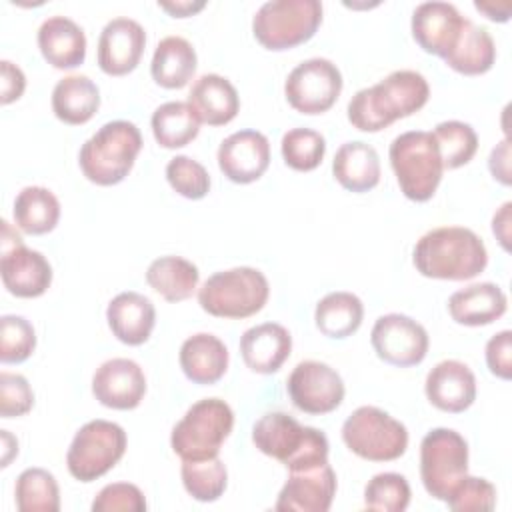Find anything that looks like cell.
<instances>
[{
  "mask_svg": "<svg viewBox=\"0 0 512 512\" xmlns=\"http://www.w3.org/2000/svg\"><path fill=\"white\" fill-rule=\"evenodd\" d=\"M430 96L426 78L416 70H394L370 88L358 90L348 102V120L362 132H378L398 118L418 112Z\"/></svg>",
  "mask_w": 512,
  "mask_h": 512,
  "instance_id": "obj_1",
  "label": "cell"
},
{
  "mask_svg": "<svg viewBox=\"0 0 512 512\" xmlns=\"http://www.w3.org/2000/svg\"><path fill=\"white\" fill-rule=\"evenodd\" d=\"M412 262L426 278L470 280L488 264L482 238L464 226H440L426 232L414 246Z\"/></svg>",
  "mask_w": 512,
  "mask_h": 512,
  "instance_id": "obj_2",
  "label": "cell"
},
{
  "mask_svg": "<svg viewBox=\"0 0 512 512\" xmlns=\"http://www.w3.org/2000/svg\"><path fill=\"white\" fill-rule=\"evenodd\" d=\"M254 446L282 462L290 472L328 462V438L322 430L302 426L286 412H268L252 428Z\"/></svg>",
  "mask_w": 512,
  "mask_h": 512,
  "instance_id": "obj_3",
  "label": "cell"
},
{
  "mask_svg": "<svg viewBox=\"0 0 512 512\" xmlns=\"http://www.w3.org/2000/svg\"><path fill=\"white\" fill-rule=\"evenodd\" d=\"M142 150V134L128 120H112L100 126L80 148L78 164L82 174L98 184L122 182Z\"/></svg>",
  "mask_w": 512,
  "mask_h": 512,
  "instance_id": "obj_4",
  "label": "cell"
},
{
  "mask_svg": "<svg viewBox=\"0 0 512 512\" xmlns=\"http://www.w3.org/2000/svg\"><path fill=\"white\" fill-rule=\"evenodd\" d=\"M398 186L408 200L426 202L442 180V158L432 132L410 130L396 136L388 150Z\"/></svg>",
  "mask_w": 512,
  "mask_h": 512,
  "instance_id": "obj_5",
  "label": "cell"
},
{
  "mask_svg": "<svg viewBox=\"0 0 512 512\" xmlns=\"http://www.w3.org/2000/svg\"><path fill=\"white\" fill-rule=\"evenodd\" d=\"M270 296L266 276L250 266H238L212 274L198 290V304L218 318H248L260 312Z\"/></svg>",
  "mask_w": 512,
  "mask_h": 512,
  "instance_id": "obj_6",
  "label": "cell"
},
{
  "mask_svg": "<svg viewBox=\"0 0 512 512\" xmlns=\"http://www.w3.org/2000/svg\"><path fill=\"white\" fill-rule=\"evenodd\" d=\"M234 426L232 408L220 398H204L192 404L172 428L170 446L182 460H206L220 452Z\"/></svg>",
  "mask_w": 512,
  "mask_h": 512,
  "instance_id": "obj_7",
  "label": "cell"
},
{
  "mask_svg": "<svg viewBox=\"0 0 512 512\" xmlns=\"http://www.w3.org/2000/svg\"><path fill=\"white\" fill-rule=\"evenodd\" d=\"M322 22L318 0H270L264 2L254 18V38L268 50H290L308 42Z\"/></svg>",
  "mask_w": 512,
  "mask_h": 512,
  "instance_id": "obj_8",
  "label": "cell"
},
{
  "mask_svg": "<svg viewBox=\"0 0 512 512\" xmlns=\"http://www.w3.org/2000/svg\"><path fill=\"white\" fill-rule=\"evenodd\" d=\"M342 440L350 452L370 462H390L408 448L406 426L376 406L356 408L342 424Z\"/></svg>",
  "mask_w": 512,
  "mask_h": 512,
  "instance_id": "obj_9",
  "label": "cell"
},
{
  "mask_svg": "<svg viewBox=\"0 0 512 512\" xmlns=\"http://www.w3.org/2000/svg\"><path fill=\"white\" fill-rule=\"evenodd\" d=\"M126 432L110 420H90L72 438L66 466L72 478L92 482L112 470L126 452Z\"/></svg>",
  "mask_w": 512,
  "mask_h": 512,
  "instance_id": "obj_10",
  "label": "cell"
},
{
  "mask_svg": "<svg viewBox=\"0 0 512 512\" xmlns=\"http://www.w3.org/2000/svg\"><path fill=\"white\" fill-rule=\"evenodd\" d=\"M468 474V444L452 428H434L420 442V478L426 492L446 500L450 490Z\"/></svg>",
  "mask_w": 512,
  "mask_h": 512,
  "instance_id": "obj_11",
  "label": "cell"
},
{
  "mask_svg": "<svg viewBox=\"0 0 512 512\" xmlns=\"http://www.w3.org/2000/svg\"><path fill=\"white\" fill-rule=\"evenodd\" d=\"M0 274L4 288L18 298L42 296L52 282V266L38 250L26 248L20 234L2 220Z\"/></svg>",
  "mask_w": 512,
  "mask_h": 512,
  "instance_id": "obj_12",
  "label": "cell"
},
{
  "mask_svg": "<svg viewBox=\"0 0 512 512\" xmlns=\"http://www.w3.org/2000/svg\"><path fill=\"white\" fill-rule=\"evenodd\" d=\"M342 92V74L326 58H308L288 74L284 94L288 104L302 114H322L330 110Z\"/></svg>",
  "mask_w": 512,
  "mask_h": 512,
  "instance_id": "obj_13",
  "label": "cell"
},
{
  "mask_svg": "<svg viewBox=\"0 0 512 512\" xmlns=\"http://www.w3.org/2000/svg\"><path fill=\"white\" fill-rule=\"evenodd\" d=\"M370 342L380 360L392 366L408 368L426 358L428 334L420 322L406 314L380 316L370 332Z\"/></svg>",
  "mask_w": 512,
  "mask_h": 512,
  "instance_id": "obj_14",
  "label": "cell"
},
{
  "mask_svg": "<svg viewBox=\"0 0 512 512\" xmlns=\"http://www.w3.org/2000/svg\"><path fill=\"white\" fill-rule=\"evenodd\" d=\"M292 404L306 414H328L344 400V382L340 374L318 360H304L294 366L286 380Z\"/></svg>",
  "mask_w": 512,
  "mask_h": 512,
  "instance_id": "obj_15",
  "label": "cell"
},
{
  "mask_svg": "<svg viewBox=\"0 0 512 512\" xmlns=\"http://www.w3.org/2000/svg\"><path fill=\"white\" fill-rule=\"evenodd\" d=\"M468 18H464L458 8L450 2H422L412 12V36L416 44L442 60L456 46L462 28Z\"/></svg>",
  "mask_w": 512,
  "mask_h": 512,
  "instance_id": "obj_16",
  "label": "cell"
},
{
  "mask_svg": "<svg viewBox=\"0 0 512 512\" xmlns=\"http://www.w3.org/2000/svg\"><path fill=\"white\" fill-rule=\"evenodd\" d=\"M92 394L106 408L132 410L146 394V376L130 358L106 360L92 376Z\"/></svg>",
  "mask_w": 512,
  "mask_h": 512,
  "instance_id": "obj_17",
  "label": "cell"
},
{
  "mask_svg": "<svg viewBox=\"0 0 512 512\" xmlns=\"http://www.w3.org/2000/svg\"><path fill=\"white\" fill-rule=\"evenodd\" d=\"M270 164V142L258 130H238L218 146V166L236 184L258 180Z\"/></svg>",
  "mask_w": 512,
  "mask_h": 512,
  "instance_id": "obj_18",
  "label": "cell"
},
{
  "mask_svg": "<svg viewBox=\"0 0 512 512\" xmlns=\"http://www.w3.org/2000/svg\"><path fill=\"white\" fill-rule=\"evenodd\" d=\"M334 494L336 472L328 462H324L314 468L290 472L274 508L280 512H328Z\"/></svg>",
  "mask_w": 512,
  "mask_h": 512,
  "instance_id": "obj_19",
  "label": "cell"
},
{
  "mask_svg": "<svg viewBox=\"0 0 512 512\" xmlns=\"http://www.w3.org/2000/svg\"><path fill=\"white\" fill-rule=\"evenodd\" d=\"M146 32L132 18L110 20L98 38V66L108 76H124L132 72L144 52Z\"/></svg>",
  "mask_w": 512,
  "mask_h": 512,
  "instance_id": "obj_20",
  "label": "cell"
},
{
  "mask_svg": "<svg viewBox=\"0 0 512 512\" xmlns=\"http://www.w3.org/2000/svg\"><path fill=\"white\" fill-rule=\"evenodd\" d=\"M424 392L438 410L458 414L476 400V376L460 360H442L428 372Z\"/></svg>",
  "mask_w": 512,
  "mask_h": 512,
  "instance_id": "obj_21",
  "label": "cell"
},
{
  "mask_svg": "<svg viewBox=\"0 0 512 512\" xmlns=\"http://www.w3.org/2000/svg\"><path fill=\"white\" fill-rule=\"evenodd\" d=\"M292 350L290 332L276 322H264L248 328L240 338L244 364L256 374H274L288 360Z\"/></svg>",
  "mask_w": 512,
  "mask_h": 512,
  "instance_id": "obj_22",
  "label": "cell"
},
{
  "mask_svg": "<svg viewBox=\"0 0 512 512\" xmlns=\"http://www.w3.org/2000/svg\"><path fill=\"white\" fill-rule=\"evenodd\" d=\"M106 320L112 330V334L128 344V346H140L144 344L156 324V310L150 298L138 292H120L116 294L108 308H106Z\"/></svg>",
  "mask_w": 512,
  "mask_h": 512,
  "instance_id": "obj_23",
  "label": "cell"
},
{
  "mask_svg": "<svg viewBox=\"0 0 512 512\" xmlns=\"http://www.w3.org/2000/svg\"><path fill=\"white\" fill-rule=\"evenodd\" d=\"M38 48L54 68L72 70L86 58V36L72 18L50 16L38 28Z\"/></svg>",
  "mask_w": 512,
  "mask_h": 512,
  "instance_id": "obj_24",
  "label": "cell"
},
{
  "mask_svg": "<svg viewBox=\"0 0 512 512\" xmlns=\"http://www.w3.org/2000/svg\"><path fill=\"white\" fill-rule=\"evenodd\" d=\"M188 104L200 122L224 126L236 118L240 98L234 84L220 74H202L190 88Z\"/></svg>",
  "mask_w": 512,
  "mask_h": 512,
  "instance_id": "obj_25",
  "label": "cell"
},
{
  "mask_svg": "<svg viewBox=\"0 0 512 512\" xmlns=\"http://www.w3.org/2000/svg\"><path fill=\"white\" fill-rule=\"evenodd\" d=\"M508 298L504 290L492 282L470 284L456 290L448 298L450 318L464 326H486L504 316Z\"/></svg>",
  "mask_w": 512,
  "mask_h": 512,
  "instance_id": "obj_26",
  "label": "cell"
},
{
  "mask_svg": "<svg viewBox=\"0 0 512 512\" xmlns=\"http://www.w3.org/2000/svg\"><path fill=\"white\" fill-rule=\"evenodd\" d=\"M180 368L194 384H214L228 368V348L208 332H198L186 338L180 346Z\"/></svg>",
  "mask_w": 512,
  "mask_h": 512,
  "instance_id": "obj_27",
  "label": "cell"
},
{
  "mask_svg": "<svg viewBox=\"0 0 512 512\" xmlns=\"http://www.w3.org/2000/svg\"><path fill=\"white\" fill-rule=\"evenodd\" d=\"M332 172L338 184L350 192H368L380 182L378 152L362 142H344L332 160Z\"/></svg>",
  "mask_w": 512,
  "mask_h": 512,
  "instance_id": "obj_28",
  "label": "cell"
},
{
  "mask_svg": "<svg viewBox=\"0 0 512 512\" xmlns=\"http://www.w3.org/2000/svg\"><path fill=\"white\" fill-rule=\"evenodd\" d=\"M196 62V50L186 38L166 36L156 44L150 72L162 88H184L196 72Z\"/></svg>",
  "mask_w": 512,
  "mask_h": 512,
  "instance_id": "obj_29",
  "label": "cell"
},
{
  "mask_svg": "<svg viewBox=\"0 0 512 512\" xmlns=\"http://www.w3.org/2000/svg\"><path fill=\"white\" fill-rule=\"evenodd\" d=\"M100 108L98 86L82 74L64 76L52 90V110L58 120L70 126L86 124Z\"/></svg>",
  "mask_w": 512,
  "mask_h": 512,
  "instance_id": "obj_30",
  "label": "cell"
},
{
  "mask_svg": "<svg viewBox=\"0 0 512 512\" xmlns=\"http://www.w3.org/2000/svg\"><path fill=\"white\" fill-rule=\"evenodd\" d=\"M198 268L182 256H160L146 270L148 286L168 302H182L198 288Z\"/></svg>",
  "mask_w": 512,
  "mask_h": 512,
  "instance_id": "obj_31",
  "label": "cell"
},
{
  "mask_svg": "<svg viewBox=\"0 0 512 512\" xmlns=\"http://www.w3.org/2000/svg\"><path fill=\"white\" fill-rule=\"evenodd\" d=\"M496 60V44L492 34L484 26H476L472 20H466L462 34L444 62L466 76H478L492 68Z\"/></svg>",
  "mask_w": 512,
  "mask_h": 512,
  "instance_id": "obj_32",
  "label": "cell"
},
{
  "mask_svg": "<svg viewBox=\"0 0 512 512\" xmlns=\"http://www.w3.org/2000/svg\"><path fill=\"white\" fill-rule=\"evenodd\" d=\"M14 224L32 236L46 234L60 220V202L52 190L44 186H26L14 200Z\"/></svg>",
  "mask_w": 512,
  "mask_h": 512,
  "instance_id": "obj_33",
  "label": "cell"
},
{
  "mask_svg": "<svg viewBox=\"0 0 512 512\" xmlns=\"http://www.w3.org/2000/svg\"><path fill=\"white\" fill-rule=\"evenodd\" d=\"M364 318V304L352 292H330L314 310L316 328L328 338L352 336Z\"/></svg>",
  "mask_w": 512,
  "mask_h": 512,
  "instance_id": "obj_34",
  "label": "cell"
},
{
  "mask_svg": "<svg viewBox=\"0 0 512 512\" xmlns=\"http://www.w3.org/2000/svg\"><path fill=\"white\" fill-rule=\"evenodd\" d=\"M152 134L162 148L174 150L190 144L200 132V120L188 102H164L152 114Z\"/></svg>",
  "mask_w": 512,
  "mask_h": 512,
  "instance_id": "obj_35",
  "label": "cell"
},
{
  "mask_svg": "<svg viewBox=\"0 0 512 512\" xmlns=\"http://www.w3.org/2000/svg\"><path fill=\"white\" fill-rule=\"evenodd\" d=\"M16 508L20 512H58L60 490L56 478L44 468H26L20 472L14 488Z\"/></svg>",
  "mask_w": 512,
  "mask_h": 512,
  "instance_id": "obj_36",
  "label": "cell"
},
{
  "mask_svg": "<svg viewBox=\"0 0 512 512\" xmlns=\"http://www.w3.org/2000/svg\"><path fill=\"white\" fill-rule=\"evenodd\" d=\"M180 476L186 492L198 502L218 500L228 484L226 466L218 456L206 460H182Z\"/></svg>",
  "mask_w": 512,
  "mask_h": 512,
  "instance_id": "obj_37",
  "label": "cell"
},
{
  "mask_svg": "<svg viewBox=\"0 0 512 512\" xmlns=\"http://www.w3.org/2000/svg\"><path fill=\"white\" fill-rule=\"evenodd\" d=\"M434 140L442 158V166L448 170L468 164L478 150V136L474 128L460 120H446L434 128Z\"/></svg>",
  "mask_w": 512,
  "mask_h": 512,
  "instance_id": "obj_38",
  "label": "cell"
},
{
  "mask_svg": "<svg viewBox=\"0 0 512 512\" xmlns=\"http://www.w3.org/2000/svg\"><path fill=\"white\" fill-rule=\"evenodd\" d=\"M280 150L286 166L298 172H310L320 166L326 152V140L312 128H292L282 136Z\"/></svg>",
  "mask_w": 512,
  "mask_h": 512,
  "instance_id": "obj_39",
  "label": "cell"
},
{
  "mask_svg": "<svg viewBox=\"0 0 512 512\" xmlns=\"http://www.w3.org/2000/svg\"><path fill=\"white\" fill-rule=\"evenodd\" d=\"M410 504V484L402 474L380 472L364 488V506L378 512H404Z\"/></svg>",
  "mask_w": 512,
  "mask_h": 512,
  "instance_id": "obj_40",
  "label": "cell"
},
{
  "mask_svg": "<svg viewBox=\"0 0 512 512\" xmlns=\"http://www.w3.org/2000/svg\"><path fill=\"white\" fill-rule=\"evenodd\" d=\"M36 348L34 326L16 314L0 318V360L4 364H20L30 358Z\"/></svg>",
  "mask_w": 512,
  "mask_h": 512,
  "instance_id": "obj_41",
  "label": "cell"
},
{
  "mask_svg": "<svg viewBox=\"0 0 512 512\" xmlns=\"http://www.w3.org/2000/svg\"><path fill=\"white\" fill-rule=\"evenodd\" d=\"M166 180L180 196L188 200H200L210 190L208 170L190 156H174L166 164Z\"/></svg>",
  "mask_w": 512,
  "mask_h": 512,
  "instance_id": "obj_42",
  "label": "cell"
},
{
  "mask_svg": "<svg viewBox=\"0 0 512 512\" xmlns=\"http://www.w3.org/2000/svg\"><path fill=\"white\" fill-rule=\"evenodd\" d=\"M444 502L454 512H488L496 506V488L486 478L466 474Z\"/></svg>",
  "mask_w": 512,
  "mask_h": 512,
  "instance_id": "obj_43",
  "label": "cell"
},
{
  "mask_svg": "<svg viewBox=\"0 0 512 512\" xmlns=\"http://www.w3.org/2000/svg\"><path fill=\"white\" fill-rule=\"evenodd\" d=\"M94 512H144L146 498L136 484L130 482H114L104 486L94 502Z\"/></svg>",
  "mask_w": 512,
  "mask_h": 512,
  "instance_id": "obj_44",
  "label": "cell"
},
{
  "mask_svg": "<svg viewBox=\"0 0 512 512\" xmlns=\"http://www.w3.org/2000/svg\"><path fill=\"white\" fill-rule=\"evenodd\" d=\"M34 406V392L22 374H0V416H24Z\"/></svg>",
  "mask_w": 512,
  "mask_h": 512,
  "instance_id": "obj_45",
  "label": "cell"
},
{
  "mask_svg": "<svg viewBox=\"0 0 512 512\" xmlns=\"http://www.w3.org/2000/svg\"><path fill=\"white\" fill-rule=\"evenodd\" d=\"M488 370L502 380L512 378V332L502 330L486 342Z\"/></svg>",
  "mask_w": 512,
  "mask_h": 512,
  "instance_id": "obj_46",
  "label": "cell"
},
{
  "mask_svg": "<svg viewBox=\"0 0 512 512\" xmlns=\"http://www.w3.org/2000/svg\"><path fill=\"white\" fill-rule=\"evenodd\" d=\"M26 76L24 72L12 64L10 60L0 62V102L10 104L24 94Z\"/></svg>",
  "mask_w": 512,
  "mask_h": 512,
  "instance_id": "obj_47",
  "label": "cell"
},
{
  "mask_svg": "<svg viewBox=\"0 0 512 512\" xmlns=\"http://www.w3.org/2000/svg\"><path fill=\"white\" fill-rule=\"evenodd\" d=\"M488 168L492 176L502 182L504 186L510 184V144L508 138H504L496 148H492L488 158Z\"/></svg>",
  "mask_w": 512,
  "mask_h": 512,
  "instance_id": "obj_48",
  "label": "cell"
},
{
  "mask_svg": "<svg viewBox=\"0 0 512 512\" xmlns=\"http://www.w3.org/2000/svg\"><path fill=\"white\" fill-rule=\"evenodd\" d=\"M510 208L512 204L504 202L492 218V232L504 250H510V242H508L510 240Z\"/></svg>",
  "mask_w": 512,
  "mask_h": 512,
  "instance_id": "obj_49",
  "label": "cell"
},
{
  "mask_svg": "<svg viewBox=\"0 0 512 512\" xmlns=\"http://www.w3.org/2000/svg\"><path fill=\"white\" fill-rule=\"evenodd\" d=\"M158 6L162 10H166L168 14H172L174 18H186V16H192L196 12H200L206 2H190V0H176V2H158Z\"/></svg>",
  "mask_w": 512,
  "mask_h": 512,
  "instance_id": "obj_50",
  "label": "cell"
},
{
  "mask_svg": "<svg viewBox=\"0 0 512 512\" xmlns=\"http://www.w3.org/2000/svg\"><path fill=\"white\" fill-rule=\"evenodd\" d=\"M476 10L484 12L486 18L490 20H498V22H506L510 18V4H492V2H474Z\"/></svg>",
  "mask_w": 512,
  "mask_h": 512,
  "instance_id": "obj_51",
  "label": "cell"
},
{
  "mask_svg": "<svg viewBox=\"0 0 512 512\" xmlns=\"http://www.w3.org/2000/svg\"><path fill=\"white\" fill-rule=\"evenodd\" d=\"M2 436V468H6L12 460V456L18 454V440L8 432V430H0Z\"/></svg>",
  "mask_w": 512,
  "mask_h": 512,
  "instance_id": "obj_52",
  "label": "cell"
}]
</instances>
